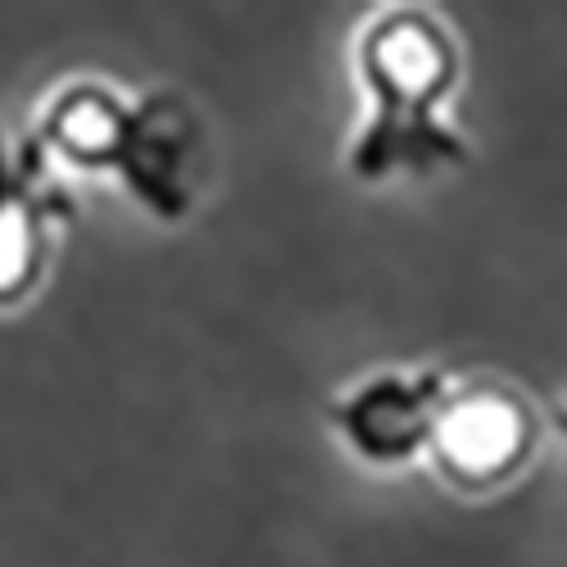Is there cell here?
I'll use <instances>...</instances> for the list:
<instances>
[{"mask_svg":"<svg viewBox=\"0 0 567 567\" xmlns=\"http://www.w3.org/2000/svg\"><path fill=\"white\" fill-rule=\"evenodd\" d=\"M450 372H382L359 391L332 400L322 413L350 441V450L368 463H409L413 454L432 450V427L450 400Z\"/></svg>","mask_w":567,"mask_h":567,"instance_id":"cell-4","label":"cell"},{"mask_svg":"<svg viewBox=\"0 0 567 567\" xmlns=\"http://www.w3.org/2000/svg\"><path fill=\"white\" fill-rule=\"evenodd\" d=\"M37 136L78 168L114 173L155 218L173 223L192 209L186 159L196 146V114L173 91L127 105L105 82H69L45 105Z\"/></svg>","mask_w":567,"mask_h":567,"instance_id":"cell-2","label":"cell"},{"mask_svg":"<svg viewBox=\"0 0 567 567\" xmlns=\"http://www.w3.org/2000/svg\"><path fill=\"white\" fill-rule=\"evenodd\" d=\"M554 427H558V432H563V441H567V404H558V409H554Z\"/></svg>","mask_w":567,"mask_h":567,"instance_id":"cell-6","label":"cell"},{"mask_svg":"<svg viewBox=\"0 0 567 567\" xmlns=\"http://www.w3.org/2000/svg\"><path fill=\"white\" fill-rule=\"evenodd\" d=\"M359 78L368 91V123L350 151L359 182H386L395 173L427 177L463 168L472 151L441 118L458 82V45L432 10H386L359 37Z\"/></svg>","mask_w":567,"mask_h":567,"instance_id":"cell-1","label":"cell"},{"mask_svg":"<svg viewBox=\"0 0 567 567\" xmlns=\"http://www.w3.org/2000/svg\"><path fill=\"white\" fill-rule=\"evenodd\" d=\"M532 450V409L523 395L499 382H472L450 391L436 427H432V458L445 477L467 491L504 482Z\"/></svg>","mask_w":567,"mask_h":567,"instance_id":"cell-3","label":"cell"},{"mask_svg":"<svg viewBox=\"0 0 567 567\" xmlns=\"http://www.w3.org/2000/svg\"><path fill=\"white\" fill-rule=\"evenodd\" d=\"M73 196L45 173L41 136H23L19 151L0 136V305L19 300L41 277L51 223H73Z\"/></svg>","mask_w":567,"mask_h":567,"instance_id":"cell-5","label":"cell"}]
</instances>
